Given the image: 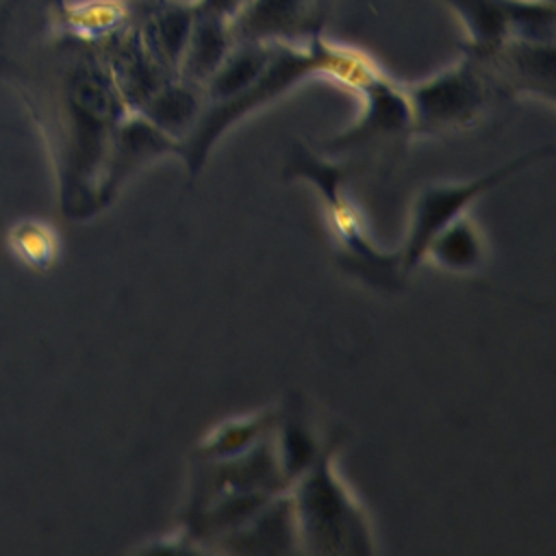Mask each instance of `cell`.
<instances>
[{
  "label": "cell",
  "mask_w": 556,
  "mask_h": 556,
  "mask_svg": "<svg viewBox=\"0 0 556 556\" xmlns=\"http://www.w3.org/2000/svg\"><path fill=\"white\" fill-rule=\"evenodd\" d=\"M334 443L289 484L300 552L371 554V532L363 506L334 471Z\"/></svg>",
  "instance_id": "2"
},
{
  "label": "cell",
  "mask_w": 556,
  "mask_h": 556,
  "mask_svg": "<svg viewBox=\"0 0 556 556\" xmlns=\"http://www.w3.org/2000/svg\"><path fill=\"white\" fill-rule=\"evenodd\" d=\"M161 154H180V143L159 130L139 113H128L117 126L102 178V206H106L119 187L148 161Z\"/></svg>",
  "instance_id": "7"
},
{
  "label": "cell",
  "mask_w": 556,
  "mask_h": 556,
  "mask_svg": "<svg viewBox=\"0 0 556 556\" xmlns=\"http://www.w3.org/2000/svg\"><path fill=\"white\" fill-rule=\"evenodd\" d=\"M287 172L291 176L308 178L319 187V191L326 200L328 213H330L332 228H334L341 245L345 248V252L350 256V263H356L358 271L365 278L376 280L382 287H389L391 282L402 278L404 271H402L400 252L382 254L365 237L356 208L352 206V202L341 191V185H343V178H345L343 167L326 163V161L317 159L315 154H311L308 150H298L291 156V165L287 167Z\"/></svg>",
  "instance_id": "4"
},
{
  "label": "cell",
  "mask_w": 556,
  "mask_h": 556,
  "mask_svg": "<svg viewBox=\"0 0 556 556\" xmlns=\"http://www.w3.org/2000/svg\"><path fill=\"white\" fill-rule=\"evenodd\" d=\"M271 443L287 484L304 473L321 452V445L317 443L311 426L304 421L298 404L287 410H278V419L271 430Z\"/></svg>",
  "instance_id": "10"
},
{
  "label": "cell",
  "mask_w": 556,
  "mask_h": 556,
  "mask_svg": "<svg viewBox=\"0 0 556 556\" xmlns=\"http://www.w3.org/2000/svg\"><path fill=\"white\" fill-rule=\"evenodd\" d=\"M358 89L365 96V115L334 146H356L374 139H393L413 132V115L406 91L384 80L380 72Z\"/></svg>",
  "instance_id": "9"
},
{
  "label": "cell",
  "mask_w": 556,
  "mask_h": 556,
  "mask_svg": "<svg viewBox=\"0 0 556 556\" xmlns=\"http://www.w3.org/2000/svg\"><path fill=\"white\" fill-rule=\"evenodd\" d=\"M59 232L48 222L35 217H24L7 230L11 256L30 269H48L59 256Z\"/></svg>",
  "instance_id": "13"
},
{
  "label": "cell",
  "mask_w": 556,
  "mask_h": 556,
  "mask_svg": "<svg viewBox=\"0 0 556 556\" xmlns=\"http://www.w3.org/2000/svg\"><path fill=\"white\" fill-rule=\"evenodd\" d=\"M0 70L22 93L46 137L59 206L87 219L102 206V178L113 135L130 113L98 43L74 35L63 15L46 46L4 54Z\"/></svg>",
  "instance_id": "1"
},
{
  "label": "cell",
  "mask_w": 556,
  "mask_h": 556,
  "mask_svg": "<svg viewBox=\"0 0 556 556\" xmlns=\"http://www.w3.org/2000/svg\"><path fill=\"white\" fill-rule=\"evenodd\" d=\"M278 419V410L235 417L211 430L198 445L200 458H228L241 454L267 437Z\"/></svg>",
  "instance_id": "12"
},
{
  "label": "cell",
  "mask_w": 556,
  "mask_h": 556,
  "mask_svg": "<svg viewBox=\"0 0 556 556\" xmlns=\"http://www.w3.org/2000/svg\"><path fill=\"white\" fill-rule=\"evenodd\" d=\"M549 150L552 148L547 146V148L534 150L530 154L517 156L515 161L506 163L504 167H500L495 172H489L480 178L467 180V182H439V185H430L424 191H419V195L415 200V206H413L408 237L404 241V248L400 250L402 271L406 274L408 269H413L424 258V252H426L428 243L432 241V237L441 228H445L452 219L463 215L467 204H471L478 195H482L491 187L506 180L510 174H515V172L523 169L526 165H530L532 161L541 159Z\"/></svg>",
  "instance_id": "5"
},
{
  "label": "cell",
  "mask_w": 556,
  "mask_h": 556,
  "mask_svg": "<svg viewBox=\"0 0 556 556\" xmlns=\"http://www.w3.org/2000/svg\"><path fill=\"white\" fill-rule=\"evenodd\" d=\"M248 0H198L195 9L206 11V13H215L219 17H226L228 22L243 9Z\"/></svg>",
  "instance_id": "14"
},
{
  "label": "cell",
  "mask_w": 556,
  "mask_h": 556,
  "mask_svg": "<svg viewBox=\"0 0 556 556\" xmlns=\"http://www.w3.org/2000/svg\"><path fill=\"white\" fill-rule=\"evenodd\" d=\"M497 93L502 89L482 56L469 50L454 67L406 89L413 132L434 135L469 126Z\"/></svg>",
  "instance_id": "3"
},
{
  "label": "cell",
  "mask_w": 556,
  "mask_h": 556,
  "mask_svg": "<svg viewBox=\"0 0 556 556\" xmlns=\"http://www.w3.org/2000/svg\"><path fill=\"white\" fill-rule=\"evenodd\" d=\"M211 549L232 554H291L300 552L289 489L276 493L243 526L213 543Z\"/></svg>",
  "instance_id": "8"
},
{
  "label": "cell",
  "mask_w": 556,
  "mask_h": 556,
  "mask_svg": "<svg viewBox=\"0 0 556 556\" xmlns=\"http://www.w3.org/2000/svg\"><path fill=\"white\" fill-rule=\"evenodd\" d=\"M330 0H248L230 20L235 39L282 43L313 39Z\"/></svg>",
  "instance_id": "6"
},
{
  "label": "cell",
  "mask_w": 556,
  "mask_h": 556,
  "mask_svg": "<svg viewBox=\"0 0 556 556\" xmlns=\"http://www.w3.org/2000/svg\"><path fill=\"white\" fill-rule=\"evenodd\" d=\"M424 256L450 271H471L482 263V235L469 215H458L428 243Z\"/></svg>",
  "instance_id": "11"
}]
</instances>
